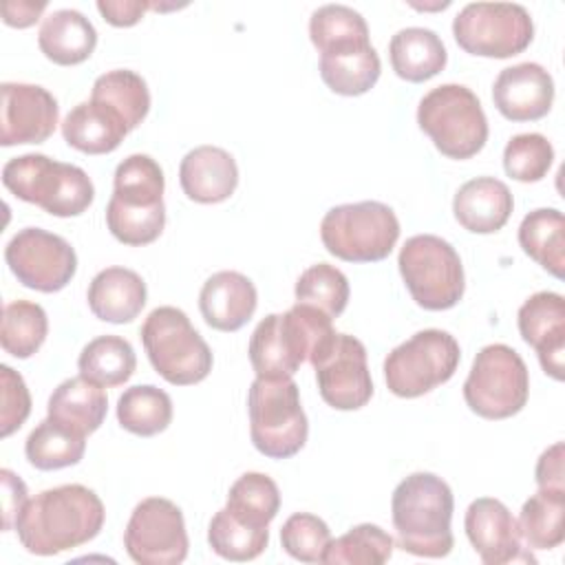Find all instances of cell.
Returning a JSON list of instances; mask_svg holds the SVG:
<instances>
[{
  "label": "cell",
  "instance_id": "e0dca14e",
  "mask_svg": "<svg viewBox=\"0 0 565 565\" xmlns=\"http://www.w3.org/2000/svg\"><path fill=\"white\" fill-rule=\"evenodd\" d=\"M519 333L541 362V369L556 382L565 380V298L556 291H536L519 313Z\"/></svg>",
  "mask_w": 565,
  "mask_h": 565
},
{
  "label": "cell",
  "instance_id": "d590c367",
  "mask_svg": "<svg viewBox=\"0 0 565 565\" xmlns=\"http://www.w3.org/2000/svg\"><path fill=\"white\" fill-rule=\"evenodd\" d=\"M225 510L249 525L269 527L280 510V490L271 477L245 472L232 483Z\"/></svg>",
  "mask_w": 565,
  "mask_h": 565
},
{
  "label": "cell",
  "instance_id": "3957f363",
  "mask_svg": "<svg viewBox=\"0 0 565 565\" xmlns=\"http://www.w3.org/2000/svg\"><path fill=\"white\" fill-rule=\"evenodd\" d=\"M333 333L331 316L311 305L296 302L285 313H269L249 338L252 369L256 377H291Z\"/></svg>",
  "mask_w": 565,
  "mask_h": 565
},
{
  "label": "cell",
  "instance_id": "44dd1931",
  "mask_svg": "<svg viewBox=\"0 0 565 565\" xmlns=\"http://www.w3.org/2000/svg\"><path fill=\"white\" fill-rule=\"evenodd\" d=\"M183 194L194 203H221L238 185V166L234 157L218 146H199L190 150L179 166Z\"/></svg>",
  "mask_w": 565,
  "mask_h": 565
},
{
  "label": "cell",
  "instance_id": "b9f144b4",
  "mask_svg": "<svg viewBox=\"0 0 565 565\" xmlns=\"http://www.w3.org/2000/svg\"><path fill=\"white\" fill-rule=\"evenodd\" d=\"M106 225L110 234L130 247H141L157 241L166 225V205L128 207L117 201L106 205Z\"/></svg>",
  "mask_w": 565,
  "mask_h": 565
},
{
  "label": "cell",
  "instance_id": "277c9868",
  "mask_svg": "<svg viewBox=\"0 0 565 565\" xmlns=\"http://www.w3.org/2000/svg\"><path fill=\"white\" fill-rule=\"evenodd\" d=\"M2 183L20 201L60 218L79 216L95 199L93 181L79 166L55 161L40 152L9 159L2 168Z\"/></svg>",
  "mask_w": 565,
  "mask_h": 565
},
{
  "label": "cell",
  "instance_id": "bcb514c9",
  "mask_svg": "<svg viewBox=\"0 0 565 565\" xmlns=\"http://www.w3.org/2000/svg\"><path fill=\"white\" fill-rule=\"evenodd\" d=\"M2 512H4V530H11L26 505V486L20 477H15L9 468H2Z\"/></svg>",
  "mask_w": 565,
  "mask_h": 565
},
{
  "label": "cell",
  "instance_id": "52a82bcc",
  "mask_svg": "<svg viewBox=\"0 0 565 565\" xmlns=\"http://www.w3.org/2000/svg\"><path fill=\"white\" fill-rule=\"evenodd\" d=\"M417 124L448 159H470L488 141V119L479 97L461 84L428 90L417 106Z\"/></svg>",
  "mask_w": 565,
  "mask_h": 565
},
{
  "label": "cell",
  "instance_id": "f1b7e54d",
  "mask_svg": "<svg viewBox=\"0 0 565 565\" xmlns=\"http://www.w3.org/2000/svg\"><path fill=\"white\" fill-rule=\"evenodd\" d=\"M519 245L554 278L565 271V218L556 207H539L523 216L519 225Z\"/></svg>",
  "mask_w": 565,
  "mask_h": 565
},
{
  "label": "cell",
  "instance_id": "74e56055",
  "mask_svg": "<svg viewBox=\"0 0 565 565\" xmlns=\"http://www.w3.org/2000/svg\"><path fill=\"white\" fill-rule=\"evenodd\" d=\"M207 543L221 558L245 563L265 552L269 543V530L249 525L223 508L212 516L207 525Z\"/></svg>",
  "mask_w": 565,
  "mask_h": 565
},
{
  "label": "cell",
  "instance_id": "603a6c76",
  "mask_svg": "<svg viewBox=\"0 0 565 565\" xmlns=\"http://www.w3.org/2000/svg\"><path fill=\"white\" fill-rule=\"evenodd\" d=\"M146 282L128 267H106L88 285V307L95 318L113 324L132 322L146 305Z\"/></svg>",
  "mask_w": 565,
  "mask_h": 565
},
{
  "label": "cell",
  "instance_id": "8992f818",
  "mask_svg": "<svg viewBox=\"0 0 565 565\" xmlns=\"http://www.w3.org/2000/svg\"><path fill=\"white\" fill-rule=\"evenodd\" d=\"M141 342L152 369L174 386L203 382L212 371V351L185 311L163 305L141 324Z\"/></svg>",
  "mask_w": 565,
  "mask_h": 565
},
{
  "label": "cell",
  "instance_id": "7bdbcfd3",
  "mask_svg": "<svg viewBox=\"0 0 565 565\" xmlns=\"http://www.w3.org/2000/svg\"><path fill=\"white\" fill-rule=\"evenodd\" d=\"M554 161V148L541 132L514 135L503 148V170L521 183L541 181Z\"/></svg>",
  "mask_w": 565,
  "mask_h": 565
},
{
  "label": "cell",
  "instance_id": "9a60e30c",
  "mask_svg": "<svg viewBox=\"0 0 565 565\" xmlns=\"http://www.w3.org/2000/svg\"><path fill=\"white\" fill-rule=\"evenodd\" d=\"M4 260L18 282L42 294L64 289L77 271V254L71 243L42 227L20 230L7 243Z\"/></svg>",
  "mask_w": 565,
  "mask_h": 565
},
{
  "label": "cell",
  "instance_id": "ab89813d",
  "mask_svg": "<svg viewBox=\"0 0 565 565\" xmlns=\"http://www.w3.org/2000/svg\"><path fill=\"white\" fill-rule=\"evenodd\" d=\"M309 38L320 53L351 42H371L366 20L347 4L318 7L309 18Z\"/></svg>",
  "mask_w": 565,
  "mask_h": 565
},
{
  "label": "cell",
  "instance_id": "f35d334b",
  "mask_svg": "<svg viewBox=\"0 0 565 565\" xmlns=\"http://www.w3.org/2000/svg\"><path fill=\"white\" fill-rule=\"evenodd\" d=\"M393 536L375 523H360L347 534L331 539L322 563L327 565H382L393 554Z\"/></svg>",
  "mask_w": 565,
  "mask_h": 565
},
{
  "label": "cell",
  "instance_id": "5b68a950",
  "mask_svg": "<svg viewBox=\"0 0 565 565\" xmlns=\"http://www.w3.org/2000/svg\"><path fill=\"white\" fill-rule=\"evenodd\" d=\"M249 437L269 459H289L302 450L309 422L291 377H256L247 393Z\"/></svg>",
  "mask_w": 565,
  "mask_h": 565
},
{
  "label": "cell",
  "instance_id": "4dcf8cb0",
  "mask_svg": "<svg viewBox=\"0 0 565 565\" xmlns=\"http://www.w3.org/2000/svg\"><path fill=\"white\" fill-rule=\"evenodd\" d=\"M135 366L137 358L132 344L119 335L108 333L90 340L77 358L79 375L102 388H113L128 382L135 373Z\"/></svg>",
  "mask_w": 565,
  "mask_h": 565
},
{
  "label": "cell",
  "instance_id": "e575fe53",
  "mask_svg": "<svg viewBox=\"0 0 565 565\" xmlns=\"http://www.w3.org/2000/svg\"><path fill=\"white\" fill-rule=\"evenodd\" d=\"M113 201L128 207H154L163 203V170L150 154L126 157L113 179Z\"/></svg>",
  "mask_w": 565,
  "mask_h": 565
},
{
  "label": "cell",
  "instance_id": "7dc6e473",
  "mask_svg": "<svg viewBox=\"0 0 565 565\" xmlns=\"http://www.w3.org/2000/svg\"><path fill=\"white\" fill-rule=\"evenodd\" d=\"M563 441H556L547 450L541 452L534 470V479L539 488H565V470H563Z\"/></svg>",
  "mask_w": 565,
  "mask_h": 565
},
{
  "label": "cell",
  "instance_id": "484cf974",
  "mask_svg": "<svg viewBox=\"0 0 565 565\" xmlns=\"http://www.w3.org/2000/svg\"><path fill=\"white\" fill-rule=\"evenodd\" d=\"M38 44L44 57L53 64L75 66L93 55L97 31L84 13L75 9H57L42 20Z\"/></svg>",
  "mask_w": 565,
  "mask_h": 565
},
{
  "label": "cell",
  "instance_id": "7402d4cb",
  "mask_svg": "<svg viewBox=\"0 0 565 565\" xmlns=\"http://www.w3.org/2000/svg\"><path fill=\"white\" fill-rule=\"evenodd\" d=\"M514 210L510 188L494 177H477L466 181L455 199L452 212L457 223L472 234L499 232Z\"/></svg>",
  "mask_w": 565,
  "mask_h": 565
},
{
  "label": "cell",
  "instance_id": "60d3db41",
  "mask_svg": "<svg viewBox=\"0 0 565 565\" xmlns=\"http://www.w3.org/2000/svg\"><path fill=\"white\" fill-rule=\"evenodd\" d=\"M294 294L296 302L311 305L327 316L338 318L349 302V280L338 267L318 263L300 274Z\"/></svg>",
  "mask_w": 565,
  "mask_h": 565
},
{
  "label": "cell",
  "instance_id": "2e32d148",
  "mask_svg": "<svg viewBox=\"0 0 565 565\" xmlns=\"http://www.w3.org/2000/svg\"><path fill=\"white\" fill-rule=\"evenodd\" d=\"M0 93V143L4 148L42 143L53 135L60 106L46 88L24 82H4Z\"/></svg>",
  "mask_w": 565,
  "mask_h": 565
},
{
  "label": "cell",
  "instance_id": "c3c4849f",
  "mask_svg": "<svg viewBox=\"0 0 565 565\" xmlns=\"http://www.w3.org/2000/svg\"><path fill=\"white\" fill-rule=\"evenodd\" d=\"M150 9V2L141 0H99L97 11L113 26H132Z\"/></svg>",
  "mask_w": 565,
  "mask_h": 565
},
{
  "label": "cell",
  "instance_id": "5bb4252c",
  "mask_svg": "<svg viewBox=\"0 0 565 565\" xmlns=\"http://www.w3.org/2000/svg\"><path fill=\"white\" fill-rule=\"evenodd\" d=\"M124 547L139 565H179L188 556L183 512L163 497L139 501L124 532Z\"/></svg>",
  "mask_w": 565,
  "mask_h": 565
},
{
  "label": "cell",
  "instance_id": "30bf717a",
  "mask_svg": "<svg viewBox=\"0 0 565 565\" xmlns=\"http://www.w3.org/2000/svg\"><path fill=\"white\" fill-rule=\"evenodd\" d=\"M530 395V375L523 358L508 344L483 347L463 382V399L483 419L516 415Z\"/></svg>",
  "mask_w": 565,
  "mask_h": 565
},
{
  "label": "cell",
  "instance_id": "9c48e42d",
  "mask_svg": "<svg viewBox=\"0 0 565 565\" xmlns=\"http://www.w3.org/2000/svg\"><path fill=\"white\" fill-rule=\"evenodd\" d=\"M397 267L413 300L428 311L455 307L466 289L463 265L455 247L435 234L406 238Z\"/></svg>",
  "mask_w": 565,
  "mask_h": 565
},
{
  "label": "cell",
  "instance_id": "ba28073f",
  "mask_svg": "<svg viewBox=\"0 0 565 565\" xmlns=\"http://www.w3.org/2000/svg\"><path fill=\"white\" fill-rule=\"evenodd\" d=\"M320 238L327 252L340 260L377 263L393 252L399 238V221L380 201L344 203L324 214Z\"/></svg>",
  "mask_w": 565,
  "mask_h": 565
},
{
  "label": "cell",
  "instance_id": "f6af8a7d",
  "mask_svg": "<svg viewBox=\"0 0 565 565\" xmlns=\"http://www.w3.org/2000/svg\"><path fill=\"white\" fill-rule=\"evenodd\" d=\"M0 375H2V437H9L11 433H15L29 417L31 413V395L29 388L22 380L20 373H15L11 366L2 364L0 366Z\"/></svg>",
  "mask_w": 565,
  "mask_h": 565
},
{
  "label": "cell",
  "instance_id": "83f0119b",
  "mask_svg": "<svg viewBox=\"0 0 565 565\" xmlns=\"http://www.w3.org/2000/svg\"><path fill=\"white\" fill-rule=\"evenodd\" d=\"M388 57L397 77L419 84L444 71L448 53L435 31L406 26L391 38Z\"/></svg>",
  "mask_w": 565,
  "mask_h": 565
},
{
  "label": "cell",
  "instance_id": "7a4b0ae2",
  "mask_svg": "<svg viewBox=\"0 0 565 565\" xmlns=\"http://www.w3.org/2000/svg\"><path fill=\"white\" fill-rule=\"evenodd\" d=\"M452 510L455 497L441 477L413 472L402 479L391 497L397 547L426 558L448 556L455 545L450 530Z\"/></svg>",
  "mask_w": 565,
  "mask_h": 565
},
{
  "label": "cell",
  "instance_id": "7c38bea8",
  "mask_svg": "<svg viewBox=\"0 0 565 565\" xmlns=\"http://www.w3.org/2000/svg\"><path fill=\"white\" fill-rule=\"evenodd\" d=\"M452 35L470 55L505 60L530 46L534 22L523 4L470 2L455 15Z\"/></svg>",
  "mask_w": 565,
  "mask_h": 565
},
{
  "label": "cell",
  "instance_id": "8d00e7d4",
  "mask_svg": "<svg viewBox=\"0 0 565 565\" xmlns=\"http://www.w3.org/2000/svg\"><path fill=\"white\" fill-rule=\"evenodd\" d=\"M49 333L46 311L31 300H13L4 305L0 344L4 353L26 360L44 344Z\"/></svg>",
  "mask_w": 565,
  "mask_h": 565
},
{
  "label": "cell",
  "instance_id": "4316f807",
  "mask_svg": "<svg viewBox=\"0 0 565 565\" xmlns=\"http://www.w3.org/2000/svg\"><path fill=\"white\" fill-rule=\"evenodd\" d=\"M108 411V397L102 386L79 377H68L57 388H53L49 404H46V417L60 422L62 426L79 433L90 435L95 433Z\"/></svg>",
  "mask_w": 565,
  "mask_h": 565
},
{
  "label": "cell",
  "instance_id": "4fadbf2b",
  "mask_svg": "<svg viewBox=\"0 0 565 565\" xmlns=\"http://www.w3.org/2000/svg\"><path fill=\"white\" fill-rule=\"evenodd\" d=\"M309 362L316 371L320 397L335 411H358L373 395V380L364 344L349 333H333Z\"/></svg>",
  "mask_w": 565,
  "mask_h": 565
},
{
  "label": "cell",
  "instance_id": "ac0fdd59",
  "mask_svg": "<svg viewBox=\"0 0 565 565\" xmlns=\"http://www.w3.org/2000/svg\"><path fill=\"white\" fill-rule=\"evenodd\" d=\"M463 527L468 541L486 565L534 561V556L521 545L519 521L499 499H475L466 510Z\"/></svg>",
  "mask_w": 565,
  "mask_h": 565
},
{
  "label": "cell",
  "instance_id": "ee69618b",
  "mask_svg": "<svg viewBox=\"0 0 565 565\" xmlns=\"http://www.w3.org/2000/svg\"><path fill=\"white\" fill-rule=\"evenodd\" d=\"M282 550L300 563H322L324 550L331 543L329 525L309 512L291 514L280 527Z\"/></svg>",
  "mask_w": 565,
  "mask_h": 565
},
{
  "label": "cell",
  "instance_id": "cb8c5ba5",
  "mask_svg": "<svg viewBox=\"0 0 565 565\" xmlns=\"http://www.w3.org/2000/svg\"><path fill=\"white\" fill-rule=\"evenodd\" d=\"M382 62L371 42H351L320 53V77L338 95L358 97L380 79Z\"/></svg>",
  "mask_w": 565,
  "mask_h": 565
},
{
  "label": "cell",
  "instance_id": "836d02e7",
  "mask_svg": "<svg viewBox=\"0 0 565 565\" xmlns=\"http://www.w3.org/2000/svg\"><path fill=\"white\" fill-rule=\"evenodd\" d=\"M90 99L113 108L135 130L150 110V90L146 79L128 68H117L99 75L93 84Z\"/></svg>",
  "mask_w": 565,
  "mask_h": 565
},
{
  "label": "cell",
  "instance_id": "d6986e66",
  "mask_svg": "<svg viewBox=\"0 0 565 565\" xmlns=\"http://www.w3.org/2000/svg\"><path fill=\"white\" fill-rule=\"evenodd\" d=\"M492 102L510 121H536L552 108L554 79L536 62L508 66L494 79Z\"/></svg>",
  "mask_w": 565,
  "mask_h": 565
},
{
  "label": "cell",
  "instance_id": "d6a6232c",
  "mask_svg": "<svg viewBox=\"0 0 565 565\" xmlns=\"http://www.w3.org/2000/svg\"><path fill=\"white\" fill-rule=\"evenodd\" d=\"M86 450V437L46 417L42 419L24 441V455L38 470H60L82 461Z\"/></svg>",
  "mask_w": 565,
  "mask_h": 565
},
{
  "label": "cell",
  "instance_id": "1f68e13d",
  "mask_svg": "<svg viewBox=\"0 0 565 565\" xmlns=\"http://www.w3.org/2000/svg\"><path fill=\"white\" fill-rule=\"evenodd\" d=\"M119 426L139 437L163 433L172 422V399L154 384L126 388L117 399Z\"/></svg>",
  "mask_w": 565,
  "mask_h": 565
},
{
  "label": "cell",
  "instance_id": "ffe728a7",
  "mask_svg": "<svg viewBox=\"0 0 565 565\" xmlns=\"http://www.w3.org/2000/svg\"><path fill=\"white\" fill-rule=\"evenodd\" d=\"M258 305L254 282L232 269L212 274L199 294V309L207 327L216 331H238L249 322Z\"/></svg>",
  "mask_w": 565,
  "mask_h": 565
},
{
  "label": "cell",
  "instance_id": "8fae6325",
  "mask_svg": "<svg viewBox=\"0 0 565 565\" xmlns=\"http://www.w3.org/2000/svg\"><path fill=\"white\" fill-rule=\"evenodd\" d=\"M461 360L459 342L441 329H424L384 360V380L397 397H419L448 382Z\"/></svg>",
  "mask_w": 565,
  "mask_h": 565
},
{
  "label": "cell",
  "instance_id": "681fc988",
  "mask_svg": "<svg viewBox=\"0 0 565 565\" xmlns=\"http://www.w3.org/2000/svg\"><path fill=\"white\" fill-rule=\"evenodd\" d=\"M46 9V2H31V0H9L2 2V20L9 26H18V29H26L31 24H35L42 15V11Z\"/></svg>",
  "mask_w": 565,
  "mask_h": 565
},
{
  "label": "cell",
  "instance_id": "6da1fadb",
  "mask_svg": "<svg viewBox=\"0 0 565 565\" xmlns=\"http://www.w3.org/2000/svg\"><path fill=\"white\" fill-rule=\"evenodd\" d=\"M104 519V503L90 488L66 483L29 499L13 527L29 554L55 556L93 541Z\"/></svg>",
  "mask_w": 565,
  "mask_h": 565
},
{
  "label": "cell",
  "instance_id": "f546056e",
  "mask_svg": "<svg viewBox=\"0 0 565 565\" xmlns=\"http://www.w3.org/2000/svg\"><path fill=\"white\" fill-rule=\"evenodd\" d=\"M521 539L532 550H554L565 541V488H539L521 508Z\"/></svg>",
  "mask_w": 565,
  "mask_h": 565
},
{
  "label": "cell",
  "instance_id": "d4e9b609",
  "mask_svg": "<svg viewBox=\"0 0 565 565\" xmlns=\"http://www.w3.org/2000/svg\"><path fill=\"white\" fill-rule=\"evenodd\" d=\"M128 132L126 121L113 108L95 99L77 104L62 121L64 141L86 154H106L117 150Z\"/></svg>",
  "mask_w": 565,
  "mask_h": 565
}]
</instances>
